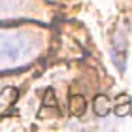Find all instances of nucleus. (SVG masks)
Masks as SVG:
<instances>
[{
  "label": "nucleus",
  "instance_id": "f257e3e1",
  "mask_svg": "<svg viewBox=\"0 0 132 132\" xmlns=\"http://www.w3.org/2000/svg\"><path fill=\"white\" fill-rule=\"evenodd\" d=\"M38 40L28 32L0 30V74L28 66L38 51Z\"/></svg>",
  "mask_w": 132,
  "mask_h": 132
},
{
  "label": "nucleus",
  "instance_id": "f03ea898",
  "mask_svg": "<svg viewBox=\"0 0 132 132\" xmlns=\"http://www.w3.org/2000/svg\"><path fill=\"white\" fill-rule=\"evenodd\" d=\"M85 110H87L85 98H83L81 94H74V96L70 98V113H72V115H76V117H79V115L85 113Z\"/></svg>",
  "mask_w": 132,
  "mask_h": 132
},
{
  "label": "nucleus",
  "instance_id": "7ed1b4c3",
  "mask_svg": "<svg viewBox=\"0 0 132 132\" xmlns=\"http://www.w3.org/2000/svg\"><path fill=\"white\" fill-rule=\"evenodd\" d=\"M110 110H111V104L104 94H100V96L94 98V111H96L98 117H106L108 113H110Z\"/></svg>",
  "mask_w": 132,
  "mask_h": 132
},
{
  "label": "nucleus",
  "instance_id": "20e7f679",
  "mask_svg": "<svg viewBox=\"0 0 132 132\" xmlns=\"http://www.w3.org/2000/svg\"><path fill=\"white\" fill-rule=\"evenodd\" d=\"M132 111V104H130V98H127L125 104H117L115 106V115L117 117H125V115H130Z\"/></svg>",
  "mask_w": 132,
  "mask_h": 132
},
{
  "label": "nucleus",
  "instance_id": "39448f33",
  "mask_svg": "<svg viewBox=\"0 0 132 132\" xmlns=\"http://www.w3.org/2000/svg\"><path fill=\"white\" fill-rule=\"evenodd\" d=\"M44 104H45V106H55V104H57V102H55V94H53L51 89H47L45 94H44Z\"/></svg>",
  "mask_w": 132,
  "mask_h": 132
}]
</instances>
